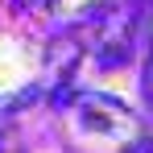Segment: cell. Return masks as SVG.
I'll return each mask as SVG.
<instances>
[{
    "instance_id": "obj_1",
    "label": "cell",
    "mask_w": 153,
    "mask_h": 153,
    "mask_svg": "<svg viewBox=\"0 0 153 153\" xmlns=\"http://www.w3.org/2000/svg\"><path fill=\"white\" fill-rule=\"evenodd\" d=\"M145 87H149V95H153V62H149V75H145Z\"/></svg>"
}]
</instances>
